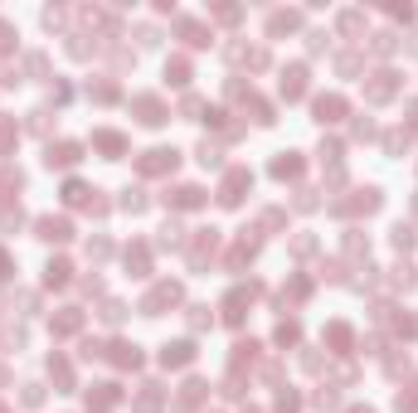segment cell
Returning <instances> with one entry per match:
<instances>
[{
    "instance_id": "cell-17",
    "label": "cell",
    "mask_w": 418,
    "mask_h": 413,
    "mask_svg": "<svg viewBox=\"0 0 418 413\" xmlns=\"http://www.w3.org/2000/svg\"><path fill=\"white\" fill-rule=\"evenodd\" d=\"M93 146L108 151V156H122V151H127V141H122L117 132H93Z\"/></svg>"
},
{
    "instance_id": "cell-46",
    "label": "cell",
    "mask_w": 418,
    "mask_h": 413,
    "mask_svg": "<svg viewBox=\"0 0 418 413\" xmlns=\"http://www.w3.org/2000/svg\"><path fill=\"white\" fill-rule=\"evenodd\" d=\"M355 413H370V408H355Z\"/></svg>"
},
{
    "instance_id": "cell-22",
    "label": "cell",
    "mask_w": 418,
    "mask_h": 413,
    "mask_svg": "<svg viewBox=\"0 0 418 413\" xmlns=\"http://www.w3.org/2000/svg\"><path fill=\"white\" fill-rule=\"evenodd\" d=\"M49 375H54V384H59V389H73V370H69V360H64V355L49 360Z\"/></svg>"
},
{
    "instance_id": "cell-19",
    "label": "cell",
    "mask_w": 418,
    "mask_h": 413,
    "mask_svg": "<svg viewBox=\"0 0 418 413\" xmlns=\"http://www.w3.org/2000/svg\"><path fill=\"white\" fill-rule=\"evenodd\" d=\"M204 394H209V384H204V379H190V384L180 389V413H190V408H195Z\"/></svg>"
},
{
    "instance_id": "cell-30",
    "label": "cell",
    "mask_w": 418,
    "mask_h": 413,
    "mask_svg": "<svg viewBox=\"0 0 418 413\" xmlns=\"http://www.w3.org/2000/svg\"><path fill=\"white\" fill-rule=\"evenodd\" d=\"M219 156H224V151L214 141H199V166H219Z\"/></svg>"
},
{
    "instance_id": "cell-24",
    "label": "cell",
    "mask_w": 418,
    "mask_h": 413,
    "mask_svg": "<svg viewBox=\"0 0 418 413\" xmlns=\"http://www.w3.org/2000/svg\"><path fill=\"white\" fill-rule=\"evenodd\" d=\"M273 175H278V180H292V175H302V161L287 151V156H278V161H273Z\"/></svg>"
},
{
    "instance_id": "cell-44",
    "label": "cell",
    "mask_w": 418,
    "mask_h": 413,
    "mask_svg": "<svg viewBox=\"0 0 418 413\" xmlns=\"http://www.w3.org/2000/svg\"><path fill=\"white\" fill-rule=\"evenodd\" d=\"M0 277H10V253L0 248Z\"/></svg>"
},
{
    "instance_id": "cell-43",
    "label": "cell",
    "mask_w": 418,
    "mask_h": 413,
    "mask_svg": "<svg viewBox=\"0 0 418 413\" xmlns=\"http://www.w3.org/2000/svg\"><path fill=\"white\" fill-rule=\"evenodd\" d=\"M278 413H297V394H282L278 399Z\"/></svg>"
},
{
    "instance_id": "cell-9",
    "label": "cell",
    "mask_w": 418,
    "mask_h": 413,
    "mask_svg": "<svg viewBox=\"0 0 418 413\" xmlns=\"http://www.w3.org/2000/svg\"><path fill=\"white\" fill-rule=\"evenodd\" d=\"M166 204H175V210H199V204H204V190H199V185H175V190L166 195Z\"/></svg>"
},
{
    "instance_id": "cell-5",
    "label": "cell",
    "mask_w": 418,
    "mask_h": 413,
    "mask_svg": "<svg viewBox=\"0 0 418 413\" xmlns=\"http://www.w3.org/2000/svg\"><path fill=\"white\" fill-rule=\"evenodd\" d=\"M175 161H180V156H175V151H166V146H161V151H146V156H141V175H166V171H175Z\"/></svg>"
},
{
    "instance_id": "cell-14",
    "label": "cell",
    "mask_w": 418,
    "mask_h": 413,
    "mask_svg": "<svg viewBox=\"0 0 418 413\" xmlns=\"http://www.w3.org/2000/svg\"><path fill=\"white\" fill-rule=\"evenodd\" d=\"M341 117H345V97H336V92L317 97V122H341Z\"/></svg>"
},
{
    "instance_id": "cell-45",
    "label": "cell",
    "mask_w": 418,
    "mask_h": 413,
    "mask_svg": "<svg viewBox=\"0 0 418 413\" xmlns=\"http://www.w3.org/2000/svg\"><path fill=\"white\" fill-rule=\"evenodd\" d=\"M10 49V25H0V54Z\"/></svg>"
},
{
    "instance_id": "cell-48",
    "label": "cell",
    "mask_w": 418,
    "mask_h": 413,
    "mask_svg": "<svg viewBox=\"0 0 418 413\" xmlns=\"http://www.w3.org/2000/svg\"><path fill=\"white\" fill-rule=\"evenodd\" d=\"M248 413H258V408H248Z\"/></svg>"
},
{
    "instance_id": "cell-27",
    "label": "cell",
    "mask_w": 418,
    "mask_h": 413,
    "mask_svg": "<svg viewBox=\"0 0 418 413\" xmlns=\"http://www.w3.org/2000/svg\"><path fill=\"white\" fill-rule=\"evenodd\" d=\"M180 243H185V234H180V224L171 219V224L161 229V248H180Z\"/></svg>"
},
{
    "instance_id": "cell-2",
    "label": "cell",
    "mask_w": 418,
    "mask_h": 413,
    "mask_svg": "<svg viewBox=\"0 0 418 413\" xmlns=\"http://www.w3.org/2000/svg\"><path fill=\"white\" fill-rule=\"evenodd\" d=\"M258 292H263L258 282H248V287H234V292H229V301H224V321H234V326H238V321H243V312H248V301H253Z\"/></svg>"
},
{
    "instance_id": "cell-29",
    "label": "cell",
    "mask_w": 418,
    "mask_h": 413,
    "mask_svg": "<svg viewBox=\"0 0 418 413\" xmlns=\"http://www.w3.org/2000/svg\"><path fill=\"white\" fill-rule=\"evenodd\" d=\"M122 210H127V214H141V210H146V195H141V190H127V195H122Z\"/></svg>"
},
{
    "instance_id": "cell-38",
    "label": "cell",
    "mask_w": 418,
    "mask_h": 413,
    "mask_svg": "<svg viewBox=\"0 0 418 413\" xmlns=\"http://www.w3.org/2000/svg\"><path fill=\"white\" fill-rule=\"evenodd\" d=\"M190 326H195V331L209 326V306H190Z\"/></svg>"
},
{
    "instance_id": "cell-8",
    "label": "cell",
    "mask_w": 418,
    "mask_h": 413,
    "mask_svg": "<svg viewBox=\"0 0 418 413\" xmlns=\"http://www.w3.org/2000/svg\"><path fill=\"white\" fill-rule=\"evenodd\" d=\"M214 248H219V234H214V229H199V238H195V248H190V263L204 268L209 258H214Z\"/></svg>"
},
{
    "instance_id": "cell-6",
    "label": "cell",
    "mask_w": 418,
    "mask_h": 413,
    "mask_svg": "<svg viewBox=\"0 0 418 413\" xmlns=\"http://www.w3.org/2000/svg\"><path fill=\"white\" fill-rule=\"evenodd\" d=\"M370 210H380V195L375 190H360L355 199H336V214H370Z\"/></svg>"
},
{
    "instance_id": "cell-10",
    "label": "cell",
    "mask_w": 418,
    "mask_h": 413,
    "mask_svg": "<svg viewBox=\"0 0 418 413\" xmlns=\"http://www.w3.org/2000/svg\"><path fill=\"white\" fill-rule=\"evenodd\" d=\"M108 360H112L117 370H136V365H141V350L127 345V340H117V345H108Z\"/></svg>"
},
{
    "instance_id": "cell-35",
    "label": "cell",
    "mask_w": 418,
    "mask_h": 413,
    "mask_svg": "<svg viewBox=\"0 0 418 413\" xmlns=\"http://www.w3.org/2000/svg\"><path fill=\"white\" fill-rule=\"evenodd\" d=\"M297 336H302L297 321H282V326H278V345H297Z\"/></svg>"
},
{
    "instance_id": "cell-16",
    "label": "cell",
    "mask_w": 418,
    "mask_h": 413,
    "mask_svg": "<svg viewBox=\"0 0 418 413\" xmlns=\"http://www.w3.org/2000/svg\"><path fill=\"white\" fill-rule=\"evenodd\" d=\"M136 413H161V384H141V394H136Z\"/></svg>"
},
{
    "instance_id": "cell-37",
    "label": "cell",
    "mask_w": 418,
    "mask_h": 413,
    "mask_svg": "<svg viewBox=\"0 0 418 413\" xmlns=\"http://www.w3.org/2000/svg\"><path fill=\"white\" fill-rule=\"evenodd\" d=\"M394 248H404V253H408V248H413V229H404V224H399V229H394Z\"/></svg>"
},
{
    "instance_id": "cell-13",
    "label": "cell",
    "mask_w": 418,
    "mask_h": 413,
    "mask_svg": "<svg viewBox=\"0 0 418 413\" xmlns=\"http://www.w3.org/2000/svg\"><path fill=\"white\" fill-rule=\"evenodd\" d=\"M64 199L73 204V210H93V204H97V190H88L83 180H69V185H64Z\"/></svg>"
},
{
    "instance_id": "cell-31",
    "label": "cell",
    "mask_w": 418,
    "mask_h": 413,
    "mask_svg": "<svg viewBox=\"0 0 418 413\" xmlns=\"http://www.w3.org/2000/svg\"><path fill=\"white\" fill-rule=\"evenodd\" d=\"M297 25H302V15H292V10L273 15V34H282V29H297Z\"/></svg>"
},
{
    "instance_id": "cell-32",
    "label": "cell",
    "mask_w": 418,
    "mask_h": 413,
    "mask_svg": "<svg viewBox=\"0 0 418 413\" xmlns=\"http://www.w3.org/2000/svg\"><path fill=\"white\" fill-rule=\"evenodd\" d=\"M326 340H331L336 350H345V345H350V326H326Z\"/></svg>"
},
{
    "instance_id": "cell-23",
    "label": "cell",
    "mask_w": 418,
    "mask_h": 413,
    "mask_svg": "<svg viewBox=\"0 0 418 413\" xmlns=\"http://www.w3.org/2000/svg\"><path fill=\"white\" fill-rule=\"evenodd\" d=\"M127 268H132L136 277H146V273H151V253H146L141 243H136V248H127Z\"/></svg>"
},
{
    "instance_id": "cell-42",
    "label": "cell",
    "mask_w": 418,
    "mask_h": 413,
    "mask_svg": "<svg viewBox=\"0 0 418 413\" xmlns=\"http://www.w3.org/2000/svg\"><path fill=\"white\" fill-rule=\"evenodd\" d=\"M317 408H336V389H321L317 394Z\"/></svg>"
},
{
    "instance_id": "cell-15",
    "label": "cell",
    "mask_w": 418,
    "mask_h": 413,
    "mask_svg": "<svg viewBox=\"0 0 418 413\" xmlns=\"http://www.w3.org/2000/svg\"><path fill=\"white\" fill-rule=\"evenodd\" d=\"M302 92H306V68H302V64H292V68L282 73V97L292 102V97H302Z\"/></svg>"
},
{
    "instance_id": "cell-7",
    "label": "cell",
    "mask_w": 418,
    "mask_h": 413,
    "mask_svg": "<svg viewBox=\"0 0 418 413\" xmlns=\"http://www.w3.org/2000/svg\"><path fill=\"white\" fill-rule=\"evenodd\" d=\"M132 112H136V122H146V127H161V122H166L161 97H136V102H132Z\"/></svg>"
},
{
    "instance_id": "cell-25",
    "label": "cell",
    "mask_w": 418,
    "mask_h": 413,
    "mask_svg": "<svg viewBox=\"0 0 418 413\" xmlns=\"http://www.w3.org/2000/svg\"><path fill=\"white\" fill-rule=\"evenodd\" d=\"M166 78H171L175 88H180V83H190V64H185V59H171V64H166Z\"/></svg>"
},
{
    "instance_id": "cell-12",
    "label": "cell",
    "mask_w": 418,
    "mask_h": 413,
    "mask_svg": "<svg viewBox=\"0 0 418 413\" xmlns=\"http://www.w3.org/2000/svg\"><path fill=\"white\" fill-rule=\"evenodd\" d=\"M39 238L44 243H69L73 238V224L69 219H39Z\"/></svg>"
},
{
    "instance_id": "cell-41",
    "label": "cell",
    "mask_w": 418,
    "mask_h": 413,
    "mask_svg": "<svg viewBox=\"0 0 418 413\" xmlns=\"http://www.w3.org/2000/svg\"><path fill=\"white\" fill-rule=\"evenodd\" d=\"M88 258H108V238H93L88 243Z\"/></svg>"
},
{
    "instance_id": "cell-39",
    "label": "cell",
    "mask_w": 418,
    "mask_h": 413,
    "mask_svg": "<svg viewBox=\"0 0 418 413\" xmlns=\"http://www.w3.org/2000/svg\"><path fill=\"white\" fill-rule=\"evenodd\" d=\"M25 403H29V408L44 403V389H39V384H25Z\"/></svg>"
},
{
    "instance_id": "cell-3",
    "label": "cell",
    "mask_w": 418,
    "mask_h": 413,
    "mask_svg": "<svg viewBox=\"0 0 418 413\" xmlns=\"http://www.w3.org/2000/svg\"><path fill=\"white\" fill-rule=\"evenodd\" d=\"M248 185H253V175H248L243 166H238V171H229V175H224V185H219V204H229V210H234V204L243 199V190H248Z\"/></svg>"
},
{
    "instance_id": "cell-34",
    "label": "cell",
    "mask_w": 418,
    "mask_h": 413,
    "mask_svg": "<svg viewBox=\"0 0 418 413\" xmlns=\"http://www.w3.org/2000/svg\"><path fill=\"white\" fill-rule=\"evenodd\" d=\"M20 210H10V204H0V229H20Z\"/></svg>"
},
{
    "instance_id": "cell-26",
    "label": "cell",
    "mask_w": 418,
    "mask_h": 413,
    "mask_svg": "<svg viewBox=\"0 0 418 413\" xmlns=\"http://www.w3.org/2000/svg\"><path fill=\"white\" fill-rule=\"evenodd\" d=\"M180 34H185L190 44H209V34H204V25H195V20H180Z\"/></svg>"
},
{
    "instance_id": "cell-40",
    "label": "cell",
    "mask_w": 418,
    "mask_h": 413,
    "mask_svg": "<svg viewBox=\"0 0 418 413\" xmlns=\"http://www.w3.org/2000/svg\"><path fill=\"white\" fill-rule=\"evenodd\" d=\"M10 141H15V122L0 117V146H10Z\"/></svg>"
},
{
    "instance_id": "cell-4",
    "label": "cell",
    "mask_w": 418,
    "mask_h": 413,
    "mask_svg": "<svg viewBox=\"0 0 418 413\" xmlns=\"http://www.w3.org/2000/svg\"><path fill=\"white\" fill-rule=\"evenodd\" d=\"M78 156H83V146H78V141H59V146H49V151H44V166H59V171H69Z\"/></svg>"
},
{
    "instance_id": "cell-28",
    "label": "cell",
    "mask_w": 418,
    "mask_h": 413,
    "mask_svg": "<svg viewBox=\"0 0 418 413\" xmlns=\"http://www.w3.org/2000/svg\"><path fill=\"white\" fill-rule=\"evenodd\" d=\"M394 408H399V413H413V408H418V379L408 384V394H399V399H394Z\"/></svg>"
},
{
    "instance_id": "cell-47",
    "label": "cell",
    "mask_w": 418,
    "mask_h": 413,
    "mask_svg": "<svg viewBox=\"0 0 418 413\" xmlns=\"http://www.w3.org/2000/svg\"><path fill=\"white\" fill-rule=\"evenodd\" d=\"M0 413H10V408H0Z\"/></svg>"
},
{
    "instance_id": "cell-11",
    "label": "cell",
    "mask_w": 418,
    "mask_h": 413,
    "mask_svg": "<svg viewBox=\"0 0 418 413\" xmlns=\"http://www.w3.org/2000/svg\"><path fill=\"white\" fill-rule=\"evenodd\" d=\"M190 360H195V345H190V340H175V345L161 350V365H166V370H180V365H190Z\"/></svg>"
},
{
    "instance_id": "cell-21",
    "label": "cell",
    "mask_w": 418,
    "mask_h": 413,
    "mask_svg": "<svg viewBox=\"0 0 418 413\" xmlns=\"http://www.w3.org/2000/svg\"><path fill=\"white\" fill-rule=\"evenodd\" d=\"M83 326V312H73V306H69V312H59L54 316V336H73Z\"/></svg>"
},
{
    "instance_id": "cell-33",
    "label": "cell",
    "mask_w": 418,
    "mask_h": 413,
    "mask_svg": "<svg viewBox=\"0 0 418 413\" xmlns=\"http://www.w3.org/2000/svg\"><path fill=\"white\" fill-rule=\"evenodd\" d=\"M122 316H127V306H122V301H108V306H102V321H108V326H117Z\"/></svg>"
},
{
    "instance_id": "cell-20",
    "label": "cell",
    "mask_w": 418,
    "mask_h": 413,
    "mask_svg": "<svg viewBox=\"0 0 418 413\" xmlns=\"http://www.w3.org/2000/svg\"><path fill=\"white\" fill-rule=\"evenodd\" d=\"M69 273H73V268H69V258H54V263L44 268V282H49V287H64V282H69Z\"/></svg>"
},
{
    "instance_id": "cell-18",
    "label": "cell",
    "mask_w": 418,
    "mask_h": 413,
    "mask_svg": "<svg viewBox=\"0 0 418 413\" xmlns=\"http://www.w3.org/2000/svg\"><path fill=\"white\" fill-rule=\"evenodd\" d=\"M394 88H399V78H394V73H375V83H370V102L394 97Z\"/></svg>"
},
{
    "instance_id": "cell-36",
    "label": "cell",
    "mask_w": 418,
    "mask_h": 413,
    "mask_svg": "<svg viewBox=\"0 0 418 413\" xmlns=\"http://www.w3.org/2000/svg\"><path fill=\"white\" fill-rule=\"evenodd\" d=\"M88 92H93V97H97V102H112V97H117V88H112V83H93V88H88Z\"/></svg>"
},
{
    "instance_id": "cell-1",
    "label": "cell",
    "mask_w": 418,
    "mask_h": 413,
    "mask_svg": "<svg viewBox=\"0 0 418 413\" xmlns=\"http://www.w3.org/2000/svg\"><path fill=\"white\" fill-rule=\"evenodd\" d=\"M175 301H180V282H156V287L141 297V312H146V316H161L166 306H175Z\"/></svg>"
}]
</instances>
